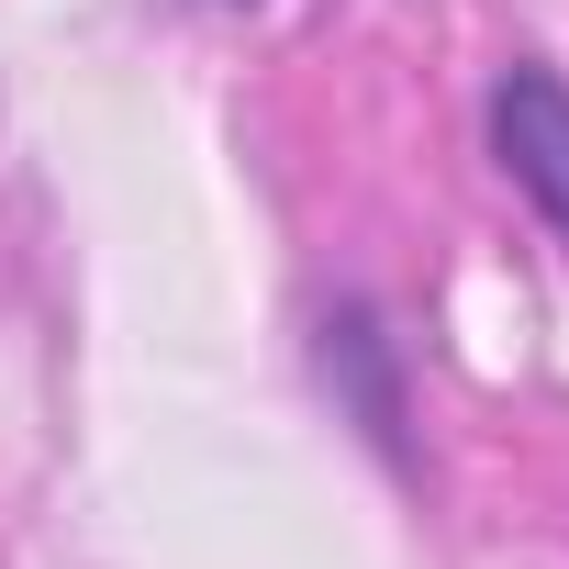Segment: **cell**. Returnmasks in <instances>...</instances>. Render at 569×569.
Listing matches in <instances>:
<instances>
[{"label": "cell", "instance_id": "obj_1", "mask_svg": "<svg viewBox=\"0 0 569 569\" xmlns=\"http://www.w3.org/2000/svg\"><path fill=\"white\" fill-rule=\"evenodd\" d=\"M313 380L336 391V413L391 458V469H413V391H402V336H391V313L369 302V291H347V302H325L313 313Z\"/></svg>", "mask_w": 569, "mask_h": 569}, {"label": "cell", "instance_id": "obj_2", "mask_svg": "<svg viewBox=\"0 0 569 569\" xmlns=\"http://www.w3.org/2000/svg\"><path fill=\"white\" fill-rule=\"evenodd\" d=\"M491 168L513 179V201L569 246V79L547 68V57H513L502 79H491Z\"/></svg>", "mask_w": 569, "mask_h": 569}, {"label": "cell", "instance_id": "obj_3", "mask_svg": "<svg viewBox=\"0 0 569 569\" xmlns=\"http://www.w3.org/2000/svg\"><path fill=\"white\" fill-rule=\"evenodd\" d=\"M201 12H246V0H201Z\"/></svg>", "mask_w": 569, "mask_h": 569}]
</instances>
